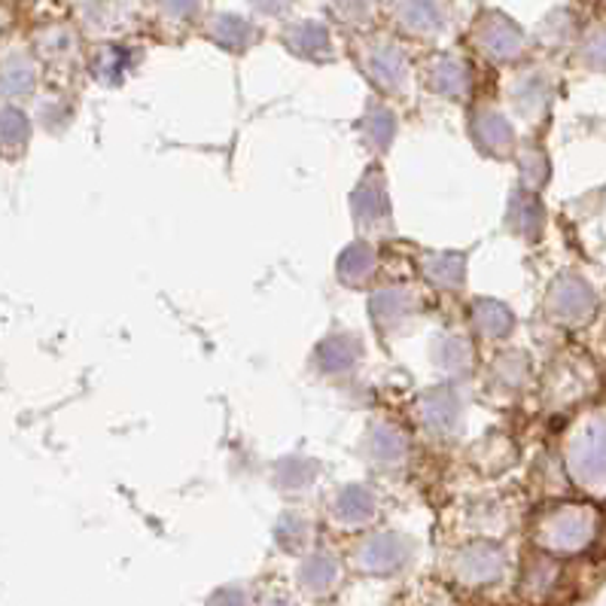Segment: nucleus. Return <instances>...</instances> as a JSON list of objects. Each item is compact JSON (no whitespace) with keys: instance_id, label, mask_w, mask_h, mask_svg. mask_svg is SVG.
I'll use <instances>...</instances> for the list:
<instances>
[{"instance_id":"1","label":"nucleus","mask_w":606,"mask_h":606,"mask_svg":"<svg viewBox=\"0 0 606 606\" xmlns=\"http://www.w3.org/2000/svg\"><path fill=\"white\" fill-rule=\"evenodd\" d=\"M27 132L25 120L19 116V110H7L0 116V141H22Z\"/></svg>"}]
</instances>
